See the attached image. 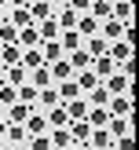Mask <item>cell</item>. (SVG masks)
Segmentation results:
<instances>
[{
    "instance_id": "8992f818",
    "label": "cell",
    "mask_w": 139,
    "mask_h": 150,
    "mask_svg": "<svg viewBox=\"0 0 139 150\" xmlns=\"http://www.w3.org/2000/svg\"><path fill=\"white\" fill-rule=\"evenodd\" d=\"M26 77H29V70L26 66H4V84H11V88H18V84H26Z\"/></svg>"
},
{
    "instance_id": "f907efd6",
    "label": "cell",
    "mask_w": 139,
    "mask_h": 150,
    "mask_svg": "<svg viewBox=\"0 0 139 150\" xmlns=\"http://www.w3.org/2000/svg\"><path fill=\"white\" fill-rule=\"evenodd\" d=\"M0 22H4V15H0Z\"/></svg>"
},
{
    "instance_id": "3957f363",
    "label": "cell",
    "mask_w": 139,
    "mask_h": 150,
    "mask_svg": "<svg viewBox=\"0 0 139 150\" xmlns=\"http://www.w3.org/2000/svg\"><path fill=\"white\" fill-rule=\"evenodd\" d=\"M29 114H33V106H26V103H11V106H4V121L7 125H26Z\"/></svg>"
},
{
    "instance_id": "83f0119b",
    "label": "cell",
    "mask_w": 139,
    "mask_h": 150,
    "mask_svg": "<svg viewBox=\"0 0 139 150\" xmlns=\"http://www.w3.org/2000/svg\"><path fill=\"white\" fill-rule=\"evenodd\" d=\"M44 117H48V128H66V125H70V117H66V110H62V106H51Z\"/></svg>"
},
{
    "instance_id": "2e32d148",
    "label": "cell",
    "mask_w": 139,
    "mask_h": 150,
    "mask_svg": "<svg viewBox=\"0 0 139 150\" xmlns=\"http://www.w3.org/2000/svg\"><path fill=\"white\" fill-rule=\"evenodd\" d=\"M18 48H40V33H37V26H26V29H18Z\"/></svg>"
},
{
    "instance_id": "52a82bcc",
    "label": "cell",
    "mask_w": 139,
    "mask_h": 150,
    "mask_svg": "<svg viewBox=\"0 0 139 150\" xmlns=\"http://www.w3.org/2000/svg\"><path fill=\"white\" fill-rule=\"evenodd\" d=\"M66 128H70V136H73L77 146H88V136H92V125H88V121H70Z\"/></svg>"
},
{
    "instance_id": "7dc6e473",
    "label": "cell",
    "mask_w": 139,
    "mask_h": 150,
    "mask_svg": "<svg viewBox=\"0 0 139 150\" xmlns=\"http://www.w3.org/2000/svg\"><path fill=\"white\" fill-rule=\"evenodd\" d=\"M4 7H7V0H0V15H4Z\"/></svg>"
},
{
    "instance_id": "f546056e",
    "label": "cell",
    "mask_w": 139,
    "mask_h": 150,
    "mask_svg": "<svg viewBox=\"0 0 139 150\" xmlns=\"http://www.w3.org/2000/svg\"><path fill=\"white\" fill-rule=\"evenodd\" d=\"M37 103H40V106H59V92L55 88H37Z\"/></svg>"
},
{
    "instance_id": "603a6c76",
    "label": "cell",
    "mask_w": 139,
    "mask_h": 150,
    "mask_svg": "<svg viewBox=\"0 0 139 150\" xmlns=\"http://www.w3.org/2000/svg\"><path fill=\"white\" fill-rule=\"evenodd\" d=\"M18 66H26V70H37V66H44V59H40V48H22V59H18Z\"/></svg>"
},
{
    "instance_id": "7402d4cb",
    "label": "cell",
    "mask_w": 139,
    "mask_h": 150,
    "mask_svg": "<svg viewBox=\"0 0 139 150\" xmlns=\"http://www.w3.org/2000/svg\"><path fill=\"white\" fill-rule=\"evenodd\" d=\"M106 55L114 59L117 66H121L124 59H132V44H124V40H114V44H110V51H106Z\"/></svg>"
},
{
    "instance_id": "bcb514c9",
    "label": "cell",
    "mask_w": 139,
    "mask_h": 150,
    "mask_svg": "<svg viewBox=\"0 0 139 150\" xmlns=\"http://www.w3.org/2000/svg\"><path fill=\"white\" fill-rule=\"evenodd\" d=\"M62 4H66V0H51V7H62Z\"/></svg>"
},
{
    "instance_id": "d4e9b609",
    "label": "cell",
    "mask_w": 139,
    "mask_h": 150,
    "mask_svg": "<svg viewBox=\"0 0 139 150\" xmlns=\"http://www.w3.org/2000/svg\"><path fill=\"white\" fill-rule=\"evenodd\" d=\"M18 59H22V48L18 44H7V48L0 51V70H4V66H18Z\"/></svg>"
},
{
    "instance_id": "4dcf8cb0",
    "label": "cell",
    "mask_w": 139,
    "mask_h": 150,
    "mask_svg": "<svg viewBox=\"0 0 139 150\" xmlns=\"http://www.w3.org/2000/svg\"><path fill=\"white\" fill-rule=\"evenodd\" d=\"M80 40H84V37H80L77 29H62V40L59 44H62V51H73V48H80Z\"/></svg>"
},
{
    "instance_id": "6da1fadb",
    "label": "cell",
    "mask_w": 139,
    "mask_h": 150,
    "mask_svg": "<svg viewBox=\"0 0 139 150\" xmlns=\"http://www.w3.org/2000/svg\"><path fill=\"white\" fill-rule=\"evenodd\" d=\"M110 18H117L121 26H132V22H135V7H132V0H114V4H110Z\"/></svg>"
},
{
    "instance_id": "277c9868",
    "label": "cell",
    "mask_w": 139,
    "mask_h": 150,
    "mask_svg": "<svg viewBox=\"0 0 139 150\" xmlns=\"http://www.w3.org/2000/svg\"><path fill=\"white\" fill-rule=\"evenodd\" d=\"M51 15H55L51 0H29V18H33V26H37V22H44V18H51Z\"/></svg>"
},
{
    "instance_id": "9c48e42d",
    "label": "cell",
    "mask_w": 139,
    "mask_h": 150,
    "mask_svg": "<svg viewBox=\"0 0 139 150\" xmlns=\"http://www.w3.org/2000/svg\"><path fill=\"white\" fill-rule=\"evenodd\" d=\"M26 132L29 136H44V132H48V117H44L40 110H33V114L26 117Z\"/></svg>"
},
{
    "instance_id": "5b68a950",
    "label": "cell",
    "mask_w": 139,
    "mask_h": 150,
    "mask_svg": "<svg viewBox=\"0 0 139 150\" xmlns=\"http://www.w3.org/2000/svg\"><path fill=\"white\" fill-rule=\"evenodd\" d=\"M88 70L102 81V77H110V73H117V62H114L110 55H99V59H92V66H88Z\"/></svg>"
},
{
    "instance_id": "44dd1931",
    "label": "cell",
    "mask_w": 139,
    "mask_h": 150,
    "mask_svg": "<svg viewBox=\"0 0 139 150\" xmlns=\"http://www.w3.org/2000/svg\"><path fill=\"white\" fill-rule=\"evenodd\" d=\"M121 33H124V26H121L117 18H106V22H102V40H106V44L121 40Z\"/></svg>"
},
{
    "instance_id": "b9f144b4",
    "label": "cell",
    "mask_w": 139,
    "mask_h": 150,
    "mask_svg": "<svg viewBox=\"0 0 139 150\" xmlns=\"http://www.w3.org/2000/svg\"><path fill=\"white\" fill-rule=\"evenodd\" d=\"M121 73H124V77H135V62H132V59H124V62H121Z\"/></svg>"
},
{
    "instance_id": "f5cc1de1",
    "label": "cell",
    "mask_w": 139,
    "mask_h": 150,
    "mask_svg": "<svg viewBox=\"0 0 139 150\" xmlns=\"http://www.w3.org/2000/svg\"><path fill=\"white\" fill-rule=\"evenodd\" d=\"M0 110H4V106H0Z\"/></svg>"
},
{
    "instance_id": "8d00e7d4",
    "label": "cell",
    "mask_w": 139,
    "mask_h": 150,
    "mask_svg": "<svg viewBox=\"0 0 139 150\" xmlns=\"http://www.w3.org/2000/svg\"><path fill=\"white\" fill-rule=\"evenodd\" d=\"M11 103H18V92H15L11 84H4V81H0V106H11Z\"/></svg>"
},
{
    "instance_id": "f1b7e54d",
    "label": "cell",
    "mask_w": 139,
    "mask_h": 150,
    "mask_svg": "<svg viewBox=\"0 0 139 150\" xmlns=\"http://www.w3.org/2000/svg\"><path fill=\"white\" fill-rule=\"evenodd\" d=\"M106 132H110V136H128V117H110V121H106Z\"/></svg>"
},
{
    "instance_id": "7bdbcfd3",
    "label": "cell",
    "mask_w": 139,
    "mask_h": 150,
    "mask_svg": "<svg viewBox=\"0 0 139 150\" xmlns=\"http://www.w3.org/2000/svg\"><path fill=\"white\" fill-rule=\"evenodd\" d=\"M11 7H29V0H7Z\"/></svg>"
},
{
    "instance_id": "f35d334b",
    "label": "cell",
    "mask_w": 139,
    "mask_h": 150,
    "mask_svg": "<svg viewBox=\"0 0 139 150\" xmlns=\"http://www.w3.org/2000/svg\"><path fill=\"white\" fill-rule=\"evenodd\" d=\"M29 150H51V139H48V132H44V136H29Z\"/></svg>"
},
{
    "instance_id": "f6af8a7d",
    "label": "cell",
    "mask_w": 139,
    "mask_h": 150,
    "mask_svg": "<svg viewBox=\"0 0 139 150\" xmlns=\"http://www.w3.org/2000/svg\"><path fill=\"white\" fill-rule=\"evenodd\" d=\"M66 150H88V146H77V143H70V146H66Z\"/></svg>"
},
{
    "instance_id": "836d02e7",
    "label": "cell",
    "mask_w": 139,
    "mask_h": 150,
    "mask_svg": "<svg viewBox=\"0 0 139 150\" xmlns=\"http://www.w3.org/2000/svg\"><path fill=\"white\" fill-rule=\"evenodd\" d=\"M73 29H77L80 37H95V18H92V15H80V18H77V26H73Z\"/></svg>"
},
{
    "instance_id": "d6a6232c",
    "label": "cell",
    "mask_w": 139,
    "mask_h": 150,
    "mask_svg": "<svg viewBox=\"0 0 139 150\" xmlns=\"http://www.w3.org/2000/svg\"><path fill=\"white\" fill-rule=\"evenodd\" d=\"M106 103H110L106 84H95V88H92V99H88V106H106Z\"/></svg>"
},
{
    "instance_id": "484cf974",
    "label": "cell",
    "mask_w": 139,
    "mask_h": 150,
    "mask_svg": "<svg viewBox=\"0 0 139 150\" xmlns=\"http://www.w3.org/2000/svg\"><path fill=\"white\" fill-rule=\"evenodd\" d=\"M84 51H88V55H92V59H99V55H106V51H110V44L102 40L99 33H95V37H88V44H84Z\"/></svg>"
},
{
    "instance_id": "c3c4849f",
    "label": "cell",
    "mask_w": 139,
    "mask_h": 150,
    "mask_svg": "<svg viewBox=\"0 0 139 150\" xmlns=\"http://www.w3.org/2000/svg\"><path fill=\"white\" fill-rule=\"evenodd\" d=\"M106 150H114V143H110V146H106Z\"/></svg>"
},
{
    "instance_id": "e0dca14e",
    "label": "cell",
    "mask_w": 139,
    "mask_h": 150,
    "mask_svg": "<svg viewBox=\"0 0 139 150\" xmlns=\"http://www.w3.org/2000/svg\"><path fill=\"white\" fill-rule=\"evenodd\" d=\"M29 84H33V88H51V70H48V66H37V70H29Z\"/></svg>"
},
{
    "instance_id": "d6986e66",
    "label": "cell",
    "mask_w": 139,
    "mask_h": 150,
    "mask_svg": "<svg viewBox=\"0 0 139 150\" xmlns=\"http://www.w3.org/2000/svg\"><path fill=\"white\" fill-rule=\"evenodd\" d=\"M55 92H59V103H70V99H77V95H80V88H77V81H59V88H55Z\"/></svg>"
},
{
    "instance_id": "4316f807",
    "label": "cell",
    "mask_w": 139,
    "mask_h": 150,
    "mask_svg": "<svg viewBox=\"0 0 139 150\" xmlns=\"http://www.w3.org/2000/svg\"><path fill=\"white\" fill-rule=\"evenodd\" d=\"M73 81H77V88H80V92H92L95 84H102V81L95 77L92 70H80V73H73Z\"/></svg>"
},
{
    "instance_id": "5bb4252c",
    "label": "cell",
    "mask_w": 139,
    "mask_h": 150,
    "mask_svg": "<svg viewBox=\"0 0 139 150\" xmlns=\"http://www.w3.org/2000/svg\"><path fill=\"white\" fill-rule=\"evenodd\" d=\"M92 128H106V121H110V110L106 106H88V117H84Z\"/></svg>"
},
{
    "instance_id": "7c38bea8",
    "label": "cell",
    "mask_w": 139,
    "mask_h": 150,
    "mask_svg": "<svg viewBox=\"0 0 139 150\" xmlns=\"http://www.w3.org/2000/svg\"><path fill=\"white\" fill-rule=\"evenodd\" d=\"M114 143V136H110L106 128H92V136H88V150H106Z\"/></svg>"
},
{
    "instance_id": "cb8c5ba5",
    "label": "cell",
    "mask_w": 139,
    "mask_h": 150,
    "mask_svg": "<svg viewBox=\"0 0 139 150\" xmlns=\"http://www.w3.org/2000/svg\"><path fill=\"white\" fill-rule=\"evenodd\" d=\"M48 70H51V81H70V77H73V66L66 62V55L59 59V62H51Z\"/></svg>"
},
{
    "instance_id": "30bf717a",
    "label": "cell",
    "mask_w": 139,
    "mask_h": 150,
    "mask_svg": "<svg viewBox=\"0 0 139 150\" xmlns=\"http://www.w3.org/2000/svg\"><path fill=\"white\" fill-rule=\"evenodd\" d=\"M132 88V77H124V73H110V81H106V92L110 95H124Z\"/></svg>"
},
{
    "instance_id": "ffe728a7",
    "label": "cell",
    "mask_w": 139,
    "mask_h": 150,
    "mask_svg": "<svg viewBox=\"0 0 139 150\" xmlns=\"http://www.w3.org/2000/svg\"><path fill=\"white\" fill-rule=\"evenodd\" d=\"M37 33H40V44H44V40H55L62 29H59V22H55V18H44V22H37Z\"/></svg>"
},
{
    "instance_id": "d590c367",
    "label": "cell",
    "mask_w": 139,
    "mask_h": 150,
    "mask_svg": "<svg viewBox=\"0 0 139 150\" xmlns=\"http://www.w3.org/2000/svg\"><path fill=\"white\" fill-rule=\"evenodd\" d=\"M15 92H18V103H26V106H29V103H37V88L29 84V81H26V84H18Z\"/></svg>"
},
{
    "instance_id": "ba28073f",
    "label": "cell",
    "mask_w": 139,
    "mask_h": 150,
    "mask_svg": "<svg viewBox=\"0 0 139 150\" xmlns=\"http://www.w3.org/2000/svg\"><path fill=\"white\" fill-rule=\"evenodd\" d=\"M62 55H66V51H62V44H59V40H44V44H40V59H44V66L59 62Z\"/></svg>"
},
{
    "instance_id": "60d3db41",
    "label": "cell",
    "mask_w": 139,
    "mask_h": 150,
    "mask_svg": "<svg viewBox=\"0 0 139 150\" xmlns=\"http://www.w3.org/2000/svg\"><path fill=\"white\" fill-rule=\"evenodd\" d=\"M66 7H73V11H88L92 0H66Z\"/></svg>"
},
{
    "instance_id": "7a4b0ae2",
    "label": "cell",
    "mask_w": 139,
    "mask_h": 150,
    "mask_svg": "<svg viewBox=\"0 0 139 150\" xmlns=\"http://www.w3.org/2000/svg\"><path fill=\"white\" fill-rule=\"evenodd\" d=\"M106 110H110V117H132V95L128 92L124 95H110Z\"/></svg>"
},
{
    "instance_id": "681fc988",
    "label": "cell",
    "mask_w": 139,
    "mask_h": 150,
    "mask_svg": "<svg viewBox=\"0 0 139 150\" xmlns=\"http://www.w3.org/2000/svg\"><path fill=\"white\" fill-rule=\"evenodd\" d=\"M0 51H4V44H0Z\"/></svg>"
},
{
    "instance_id": "ac0fdd59",
    "label": "cell",
    "mask_w": 139,
    "mask_h": 150,
    "mask_svg": "<svg viewBox=\"0 0 139 150\" xmlns=\"http://www.w3.org/2000/svg\"><path fill=\"white\" fill-rule=\"evenodd\" d=\"M48 139H51V150H66V146L73 143L70 128H51V132H48Z\"/></svg>"
},
{
    "instance_id": "4fadbf2b",
    "label": "cell",
    "mask_w": 139,
    "mask_h": 150,
    "mask_svg": "<svg viewBox=\"0 0 139 150\" xmlns=\"http://www.w3.org/2000/svg\"><path fill=\"white\" fill-rule=\"evenodd\" d=\"M66 62H70L73 70H88V66H92V55H88L84 48H73V51H66Z\"/></svg>"
},
{
    "instance_id": "ee69618b",
    "label": "cell",
    "mask_w": 139,
    "mask_h": 150,
    "mask_svg": "<svg viewBox=\"0 0 139 150\" xmlns=\"http://www.w3.org/2000/svg\"><path fill=\"white\" fill-rule=\"evenodd\" d=\"M4 132H7V121H4V117H0V139H4Z\"/></svg>"
},
{
    "instance_id": "9a60e30c",
    "label": "cell",
    "mask_w": 139,
    "mask_h": 150,
    "mask_svg": "<svg viewBox=\"0 0 139 150\" xmlns=\"http://www.w3.org/2000/svg\"><path fill=\"white\" fill-rule=\"evenodd\" d=\"M4 22H11L15 29H26V26H33V18H29V7H11V15H7Z\"/></svg>"
},
{
    "instance_id": "1f68e13d",
    "label": "cell",
    "mask_w": 139,
    "mask_h": 150,
    "mask_svg": "<svg viewBox=\"0 0 139 150\" xmlns=\"http://www.w3.org/2000/svg\"><path fill=\"white\" fill-rule=\"evenodd\" d=\"M4 139H11V143H26V139H29V132H26V125H7Z\"/></svg>"
},
{
    "instance_id": "8fae6325",
    "label": "cell",
    "mask_w": 139,
    "mask_h": 150,
    "mask_svg": "<svg viewBox=\"0 0 139 150\" xmlns=\"http://www.w3.org/2000/svg\"><path fill=\"white\" fill-rule=\"evenodd\" d=\"M66 117H70V121H84V117H88V99H80V95L70 99V103H66Z\"/></svg>"
},
{
    "instance_id": "74e56055",
    "label": "cell",
    "mask_w": 139,
    "mask_h": 150,
    "mask_svg": "<svg viewBox=\"0 0 139 150\" xmlns=\"http://www.w3.org/2000/svg\"><path fill=\"white\" fill-rule=\"evenodd\" d=\"M92 18H110V0H92Z\"/></svg>"
},
{
    "instance_id": "e575fe53",
    "label": "cell",
    "mask_w": 139,
    "mask_h": 150,
    "mask_svg": "<svg viewBox=\"0 0 139 150\" xmlns=\"http://www.w3.org/2000/svg\"><path fill=\"white\" fill-rule=\"evenodd\" d=\"M15 40H18V29H15L11 22H0V44L7 48V44H15Z\"/></svg>"
},
{
    "instance_id": "ab89813d",
    "label": "cell",
    "mask_w": 139,
    "mask_h": 150,
    "mask_svg": "<svg viewBox=\"0 0 139 150\" xmlns=\"http://www.w3.org/2000/svg\"><path fill=\"white\" fill-rule=\"evenodd\" d=\"M114 150H135V139H132V132H128V136H117V139H114Z\"/></svg>"
},
{
    "instance_id": "816d5d0a",
    "label": "cell",
    "mask_w": 139,
    "mask_h": 150,
    "mask_svg": "<svg viewBox=\"0 0 139 150\" xmlns=\"http://www.w3.org/2000/svg\"><path fill=\"white\" fill-rule=\"evenodd\" d=\"M110 4H114V0H110Z\"/></svg>"
}]
</instances>
